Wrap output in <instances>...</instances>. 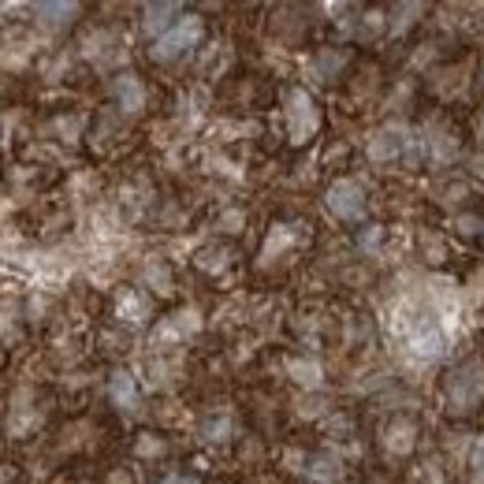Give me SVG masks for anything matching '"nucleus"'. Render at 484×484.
Segmentation results:
<instances>
[{
    "mask_svg": "<svg viewBox=\"0 0 484 484\" xmlns=\"http://www.w3.org/2000/svg\"><path fill=\"white\" fill-rule=\"evenodd\" d=\"M321 127V112L306 89H291L287 94V135L294 145H306Z\"/></svg>",
    "mask_w": 484,
    "mask_h": 484,
    "instance_id": "f03ea898",
    "label": "nucleus"
},
{
    "mask_svg": "<svg viewBox=\"0 0 484 484\" xmlns=\"http://www.w3.org/2000/svg\"><path fill=\"white\" fill-rule=\"evenodd\" d=\"M135 451H138L142 459H154V455H161V451H164V440L154 436V433H142V440L135 443Z\"/></svg>",
    "mask_w": 484,
    "mask_h": 484,
    "instance_id": "dca6fc26",
    "label": "nucleus"
},
{
    "mask_svg": "<svg viewBox=\"0 0 484 484\" xmlns=\"http://www.w3.org/2000/svg\"><path fill=\"white\" fill-rule=\"evenodd\" d=\"M473 164H477V175H484V157H477Z\"/></svg>",
    "mask_w": 484,
    "mask_h": 484,
    "instance_id": "412c9836",
    "label": "nucleus"
},
{
    "mask_svg": "<svg viewBox=\"0 0 484 484\" xmlns=\"http://www.w3.org/2000/svg\"><path fill=\"white\" fill-rule=\"evenodd\" d=\"M112 94H116V101H119V108H124V112H138L142 101H145V89H142L138 75H119L112 82Z\"/></svg>",
    "mask_w": 484,
    "mask_h": 484,
    "instance_id": "0eeeda50",
    "label": "nucleus"
},
{
    "mask_svg": "<svg viewBox=\"0 0 484 484\" xmlns=\"http://www.w3.org/2000/svg\"><path fill=\"white\" fill-rule=\"evenodd\" d=\"M0 484H15V470L8 462H0Z\"/></svg>",
    "mask_w": 484,
    "mask_h": 484,
    "instance_id": "aec40b11",
    "label": "nucleus"
},
{
    "mask_svg": "<svg viewBox=\"0 0 484 484\" xmlns=\"http://www.w3.org/2000/svg\"><path fill=\"white\" fill-rule=\"evenodd\" d=\"M119 317L124 321H131V324H142L145 317H149V306H145V298L142 294H135V291H127V294H119Z\"/></svg>",
    "mask_w": 484,
    "mask_h": 484,
    "instance_id": "4468645a",
    "label": "nucleus"
},
{
    "mask_svg": "<svg viewBox=\"0 0 484 484\" xmlns=\"http://www.w3.org/2000/svg\"><path fill=\"white\" fill-rule=\"evenodd\" d=\"M108 396H112V403L119 406V410H135L138 406V387H135V377L131 373H112V380H108Z\"/></svg>",
    "mask_w": 484,
    "mask_h": 484,
    "instance_id": "1a4fd4ad",
    "label": "nucleus"
},
{
    "mask_svg": "<svg viewBox=\"0 0 484 484\" xmlns=\"http://www.w3.org/2000/svg\"><path fill=\"white\" fill-rule=\"evenodd\" d=\"M228 433H231V421H213L209 425V440H228Z\"/></svg>",
    "mask_w": 484,
    "mask_h": 484,
    "instance_id": "a211bd4d",
    "label": "nucleus"
},
{
    "mask_svg": "<svg viewBox=\"0 0 484 484\" xmlns=\"http://www.w3.org/2000/svg\"><path fill=\"white\" fill-rule=\"evenodd\" d=\"M403 145H406V138H403L399 127H384V131H377L373 142H369V157H373V161H396Z\"/></svg>",
    "mask_w": 484,
    "mask_h": 484,
    "instance_id": "6e6552de",
    "label": "nucleus"
},
{
    "mask_svg": "<svg viewBox=\"0 0 484 484\" xmlns=\"http://www.w3.org/2000/svg\"><path fill=\"white\" fill-rule=\"evenodd\" d=\"M179 8L175 5H154V8H145V30H149V34H157V30H161V34H168V30H172V19L168 15H175Z\"/></svg>",
    "mask_w": 484,
    "mask_h": 484,
    "instance_id": "2eb2a0df",
    "label": "nucleus"
},
{
    "mask_svg": "<svg viewBox=\"0 0 484 484\" xmlns=\"http://www.w3.org/2000/svg\"><path fill=\"white\" fill-rule=\"evenodd\" d=\"M410 347H414L417 354L433 358V354H440V350H443V331H440L436 324H425V328H417L414 336H410Z\"/></svg>",
    "mask_w": 484,
    "mask_h": 484,
    "instance_id": "ddd939ff",
    "label": "nucleus"
},
{
    "mask_svg": "<svg viewBox=\"0 0 484 484\" xmlns=\"http://www.w3.org/2000/svg\"><path fill=\"white\" fill-rule=\"evenodd\" d=\"M414 443H417V425L410 417H396L384 429V451H387V455L403 459V455H410V451H414Z\"/></svg>",
    "mask_w": 484,
    "mask_h": 484,
    "instance_id": "39448f33",
    "label": "nucleus"
},
{
    "mask_svg": "<svg viewBox=\"0 0 484 484\" xmlns=\"http://www.w3.org/2000/svg\"><path fill=\"white\" fill-rule=\"evenodd\" d=\"M480 135H484V116H480Z\"/></svg>",
    "mask_w": 484,
    "mask_h": 484,
    "instance_id": "4be33fe9",
    "label": "nucleus"
},
{
    "mask_svg": "<svg viewBox=\"0 0 484 484\" xmlns=\"http://www.w3.org/2000/svg\"><path fill=\"white\" fill-rule=\"evenodd\" d=\"M470 466H473L477 477H484V436H477V443L470 451Z\"/></svg>",
    "mask_w": 484,
    "mask_h": 484,
    "instance_id": "f3484780",
    "label": "nucleus"
},
{
    "mask_svg": "<svg viewBox=\"0 0 484 484\" xmlns=\"http://www.w3.org/2000/svg\"><path fill=\"white\" fill-rule=\"evenodd\" d=\"M201 19L198 15H187V19H179L168 34H161L157 38V45H154V56L157 60H175V56H183L191 45H198L201 42Z\"/></svg>",
    "mask_w": 484,
    "mask_h": 484,
    "instance_id": "7ed1b4c3",
    "label": "nucleus"
},
{
    "mask_svg": "<svg viewBox=\"0 0 484 484\" xmlns=\"http://www.w3.org/2000/svg\"><path fill=\"white\" fill-rule=\"evenodd\" d=\"M310 480H317V484H340L343 480V462L331 455V451H324V455H313L310 459Z\"/></svg>",
    "mask_w": 484,
    "mask_h": 484,
    "instance_id": "9d476101",
    "label": "nucleus"
},
{
    "mask_svg": "<svg viewBox=\"0 0 484 484\" xmlns=\"http://www.w3.org/2000/svg\"><path fill=\"white\" fill-rule=\"evenodd\" d=\"M26 399H30V391H19L15 403H12V410H8V433H12V436H26V433H34V425L42 421V410L26 406Z\"/></svg>",
    "mask_w": 484,
    "mask_h": 484,
    "instance_id": "423d86ee",
    "label": "nucleus"
},
{
    "mask_svg": "<svg viewBox=\"0 0 484 484\" xmlns=\"http://www.w3.org/2000/svg\"><path fill=\"white\" fill-rule=\"evenodd\" d=\"M161 484H198V480H194V477H187V473H168Z\"/></svg>",
    "mask_w": 484,
    "mask_h": 484,
    "instance_id": "6ab92c4d",
    "label": "nucleus"
},
{
    "mask_svg": "<svg viewBox=\"0 0 484 484\" xmlns=\"http://www.w3.org/2000/svg\"><path fill=\"white\" fill-rule=\"evenodd\" d=\"M287 373H291L294 384H302V387H321V384H324V369L317 366V361H306V358H291V361H287Z\"/></svg>",
    "mask_w": 484,
    "mask_h": 484,
    "instance_id": "9b49d317",
    "label": "nucleus"
},
{
    "mask_svg": "<svg viewBox=\"0 0 484 484\" xmlns=\"http://www.w3.org/2000/svg\"><path fill=\"white\" fill-rule=\"evenodd\" d=\"M194 328H198V313L194 310H183V313H175L164 328H157V343L161 340H183V336H191Z\"/></svg>",
    "mask_w": 484,
    "mask_h": 484,
    "instance_id": "f8f14e48",
    "label": "nucleus"
},
{
    "mask_svg": "<svg viewBox=\"0 0 484 484\" xmlns=\"http://www.w3.org/2000/svg\"><path fill=\"white\" fill-rule=\"evenodd\" d=\"M484 399V361H466L455 373L447 377V406L455 414H466L473 410L477 403Z\"/></svg>",
    "mask_w": 484,
    "mask_h": 484,
    "instance_id": "f257e3e1",
    "label": "nucleus"
},
{
    "mask_svg": "<svg viewBox=\"0 0 484 484\" xmlns=\"http://www.w3.org/2000/svg\"><path fill=\"white\" fill-rule=\"evenodd\" d=\"M328 209L347 224L361 220L366 217V191H361V183H354V179H340V183L328 187Z\"/></svg>",
    "mask_w": 484,
    "mask_h": 484,
    "instance_id": "20e7f679",
    "label": "nucleus"
}]
</instances>
